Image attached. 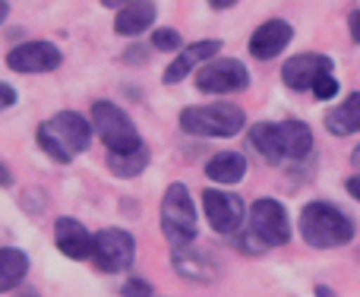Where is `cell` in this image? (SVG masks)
Returning a JSON list of instances; mask_svg holds the SVG:
<instances>
[{
  "mask_svg": "<svg viewBox=\"0 0 360 297\" xmlns=\"http://www.w3.org/2000/svg\"><path fill=\"white\" fill-rule=\"evenodd\" d=\"M92 143V127L76 111H60L38 127V146L60 165H70Z\"/></svg>",
  "mask_w": 360,
  "mask_h": 297,
  "instance_id": "obj_1",
  "label": "cell"
},
{
  "mask_svg": "<svg viewBox=\"0 0 360 297\" xmlns=\"http://www.w3.org/2000/svg\"><path fill=\"white\" fill-rule=\"evenodd\" d=\"M300 234L316 250L345 247L354 241V222L332 203H310L300 212Z\"/></svg>",
  "mask_w": 360,
  "mask_h": 297,
  "instance_id": "obj_2",
  "label": "cell"
},
{
  "mask_svg": "<svg viewBox=\"0 0 360 297\" xmlns=\"http://www.w3.org/2000/svg\"><path fill=\"white\" fill-rule=\"evenodd\" d=\"M247 124V114L237 105H202V108H186L180 114V127L193 137H212V139H228L237 137Z\"/></svg>",
  "mask_w": 360,
  "mask_h": 297,
  "instance_id": "obj_3",
  "label": "cell"
},
{
  "mask_svg": "<svg viewBox=\"0 0 360 297\" xmlns=\"http://www.w3.org/2000/svg\"><path fill=\"white\" fill-rule=\"evenodd\" d=\"M162 231L174 247L196 241V206L184 184H171L162 199Z\"/></svg>",
  "mask_w": 360,
  "mask_h": 297,
  "instance_id": "obj_4",
  "label": "cell"
},
{
  "mask_svg": "<svg viewBox=\"0 0 360 297\" xmlns=\"http://www.w3.org/2000/svg\"><path fill=\"white\" fill-rule=\"evenodd\" d=\"M92 127L98 130L108 152H127V148L143 146V139H139L133 120L127 118V111L111 105V101H95L92 105Z\"/></svg>",
  "mask_w": 360,
  "mask_h": 297,
  "instance_id": "obj_5",
  "label": "cell"
},
{
  "mask_svg": "<svg viewBox=\"0 0 360 297\" xmlns=\"http://www.w3.org/2000/svg\"><path fill=\"white\" fill-rule=\"evenodd\" d=\"M133 256H136V241H133L130 231L124 228H105L95 234L92 244V260L101 272H124L130 269Z\"/></svg>",
  "mask_w": 360,
  "mask_h": 297,
  "instance_id": "obj_6",
  "label": "cell"
},
{
  "mask_svg": "<svg viewBox=\"0 0 360 297\" xmlns=\"http://www.w3.org/2000/svg\"><path fill=\"white\" fill-rule=\"evenodd\" d=\"M250 86V73L240 61L234 57H212L202 70L196 73V89L209 95H231L243 92Z\"/></svg>",
  "mask_w": 360,
  "mask_h": 297,
  "instance_id": "obj_7",
  "label": "cell"
},
{
  "mask_svg": "<svg viewBox=\"0 0 360 297\" xmlns=\"http://www.w3.org/2000/svg\"><path fill=\"white\" fill-rule=\"evenodd\" d=\"M250 231L259 237L266 247H285L291 241V222L278 199H256L250 206Z\"/></svg>",
  "mask_w": 360,
  "mask_h": 297,
  "instance_id": "obj_8",
  "label": "cell"
},
{
  "mask_svg": "<svg viewBox=\"0 0 360 297\" xmlns=\"http://www.w3.org/2000/svg\"><path fill=\"white\" fill-rule=\"evenodd\" d=\"M63 61L60 48L51 42H25L6 54V67L16 73H51Z\"/></svg>",
  "mask_w": 360,
  "mask_h": 297,
  "instance_id": "obj_9",
  "label": "cell"
},
{
  "mask_svg": "<svg viewBox=\"0 0 360 297\" xmlns=\"http://www.w3.org/2000/svg\"><path fill=\"white\" fill-rule=\"evenodd\" d=\"M202 209L212 231H218V234H234L243 222V199L228 190H205Z\"/></svg>",
  "mask_w": 360,
  "mask_h": 297,
  "instance_id": "obj_10",
  "label": "cell"
},
{
  "mask_svg": "<svg viewBox=\"0 0 360 297\" xmlns=\"http://www.w3.org/2000/svg\"><path fill=\"white\" fill-rule=\"evenodd\" d=\"M326 73H332V57H326V54H297L281 67V80L294 92H307V89L313 92L316 80Z\"/></svg>",
  "mask_w": 360,
  "mask_h": 297,
  "instance_id": "obj_11",
  "label": "cell"
},
{
  "mask_svg": "<svg viewBox=\"0 0 360 297\" xmlns=\"http://www.w3.org/2000/svg\"><path fill=\"white\" fill-rule=\"evenodd\" d=\"M291 38H294V29L285 19H269V23H262L259 29L253 32V38H250V54H253L256 61H272V57H278L281 51L291 44Z\"/></svg>",
  "mask_w": 360,
  "mask_h": 297,
  "instance_id": "obj_12",
  "label": "cell"
},
{
  "mask_svg": "<svg viewBox=\"0 0 360 297\" xmlns=\"http://www.w3.org/2000/svg\"><path fill=\"white\" fill-rule=\"evenodd\" d=\"M54 244H57V250H60L67 260L82 263V260H89V256H92L95 237L89 234L86 225L76 222V218H57V225H54Z\"/></svg>",
  "mask_w": 360,
  "mask_h": 297,
  "instance_id": "obj_13",
  "label": "cell"
},
{
  "mask_svg": "<svg viewBox=\"0 0 360 297\" xmlns=\"http://www.w3.org/2000/svg\"><path fill=\"white\" fill-rule=\"evenodd\" d=\"M221 51V42H215V38H209V42H193V44H186L184 51L171 61V67L165 70V82L168 86H174V82L180 80H186V76L193 73V70L199 67V63H209L212 57Z\"/></svg>",
  "mask_w": 360,
  "mask_h": 297,
  "instance_id": "obj_14",
  "label": "cell"
},
{
  "mask_svg": "<svg viewBox=\"0 0 360 297\" xmlns=\"http://www.w3.org/2000/svg\"><path fill=\"white\" fill-rule=\"evenodd\" d=\"M171 266H174L177 275H184V279H190V282H209L212 275L218 272L215 263H212V256L202 253V250H193L190 244H180V247H174Z\"/></svg>",
  "mask_w": 360,
  "mask_h": 297,
  "instance_id": "obj_15",
  "label": "cell"
},
{
  "mask_svg": "<svg viewBox=\"0 0 360 297\" xmlns=\"http://www.w3.org/2000/svg\"><path fill=\"white\" fill-rule=\"evenodd\" d=\"M152 23H155V4L152 0H130V4L120 6L117 19H114V29H117V35H143L146 29H152Z\"/></svg>",
  "mask_w": 360,
  "mask_h": 297,
  "instance_id": "obj_16",
  "label": "cell"
},
{
  "mask_svg": "<svg viewBox=\"0 0 360 297\" xmlns=\"http://www.w3.org/2000/svg\"><path fill=\"white\" fill-rule=\"evenodd\" d=\"M250 146H253L269 165H281V161H285L281 124H253V130H250Z\"/></svg>",
  "mask_w": 360,
  "mask_h": 297,
  "instance_id": "obj_17",
  "label": "cell"
},
{
  "mask_svg": "<svg viewBox=\"0 0 360 297\" xmlns=\"http://www.w3.org/2000/svg\"><path fill=\"white\" fill-rule=\"evenodd\" d=\"M243 174H247V158H243L240 152H218L215 158L205 165V177L215 180V184H237V180H243Z\"/></svg>",
  "mask_w": 360,
  "mask_h": 297,
  "instance_id": "obj_18",
  "label": "cell"
},
{
  "mask_svg": "<svg viewBox=\"0 0 360 297\" xmlns=\"http://www.w3.org/2000/svg\"><path fill=\"white\" fill-rule=\"evenodd\" d=\"M326 127H329V133H335V137H351V133H357L360 130V92L348 95L345 105L332 108V111L326 114Z\"/></svg>",
  "mask_w": 360,
  "mask_h": 297,
  "instance_id": "obj_19",
  "label": "cell"
},
{
  "mask_svg": "<svg viewBox=\"0 0 360 297\" xmlns=\"http://www.w3.org/2000/svg\"><path fill=\"white\" fill-rule=\"evenodd\" d=\"M281 143H285L288 161H300L313 152V133H310V127L300 124V120H285V124H281Z\"/></svg>",
  "mask_w": 360,
  "mask_h": 297,
  "instance_id": "obj_20",
  "label": "cell"
},
{
  "mask_svg": "<svg viewBox=\"0 0 360 297\" xmlns=\"http://www.w3.org/2000/svg\"><path fill=\"white\" fill-rule=\"evenodd\" d=\"M29 272V256L16 247L0 250V294H10Z\"/></svg>",
  "mask_w": 360,
  "mask_h": 297,
  "instance_id": "obj_21",
  "label": "cell"
},
{
  "mask_svg": "<svg viewBox=\"0 0 360 297\" xmlns=\"http://www.w3.org/2000/svg\"><path fill=\"white\" fill-rule=\"evenodd\" d=\"M146 165H149V148L146 146L108 155V168H111V174H117V177H136L139 171H146Z\"/></svg>",
  "mask_w": 360,
  "mask_h": 297,
  "instance_id": "obj_22",
  "label": "cell"
},
{
  "mask_svg": "<svg viewBox=\"0 0 360 297\" xmlns=\"http://www.w3.org/2000/svg\"><path fill=\"white\" fill-rule=\"evenodd\" d=\"M152 44H155L158 51H177L180 48L177 29H155L152 32Z\"/></svg>",
  "mask_w": 360,
  "mask_h": 297,
  "instance_id": "obj_23",
  "label": "cell"
},
{
  "mask_svg": "<svg viewBox=\"0 0 360 297\" xmlns=\"http://www.w3.org/2000/svg\"><path fill=\"white\" fill-rule=\"evenodd\" d=\"M313 95H316L319 101H329V99H335L338 95V80L332 73H326V76H319L316 80V86H313Z\"/></svg>",
  "mask_w": 360,
  "mask_h": 297,
  "instance_id": "obj_24",
  "label": "cell"
},
{
  "mask_svg": "<svg viewBox=\"0 0 360 297\" xmlns=\"http://www.w3.org/2000/svg\"><path fill=\"white\" fill-rule=\"evenodd\" d=\"M120 294L124 297H152V285L149 282H143V279H130Z\"/></svg>",
  "mask_w": 360,
  "mask_h": 297,
  "instance_id": "obj_25",
  "label": "cell"
},
{
  "mask_svg": "<svg viewBox=\"0 0 360 297\" xmlns=\"http://www.w3.org/2000/svg\"><path fill=\"white\" fill-rule=\"evenodd\" d=\"M16 105V92H13L6 82H0V111H6V108Z\"/></svg>",
  "mask_w": 360,
  "mask_h": 297,
  "instance_id": "obj_26",
  "label": "cell"
},
{
  "mask_svg": "<svg viewBox=\"0 0 360 297\" xmlns=\"http://www.w3.org/2000/svg\"><path fill=\"white\" fill-rule=\"evenodd\" d=\"M348 25H351V38L360 44V10L351 13V19H348Z\"/></svg>",
  "mask_w": 360,
  "mask_h": 297,
  "instance_id": "obj_27",
  "label": "cell"
},
{
  "mask_svg": "<svg viewBox=\"0 0 360 297\" xmlns=\"http://www.w3.org/2000/svg\"><path fill=\"white\" fill-rule=\"evenodd\" d=\"M345 187H348V193H351V196H354L357 203H360V174H354V177H351Z\"/></svg>",
  "mask_w": 360,
  "mask_h": 297,
  "instance_id": "obj_28",
  "label": "cell"
},
{
  "mask_svg": "<svg viewBox=\"0 0 360 297\" xmlns=\"http://www.w3.org/2000/svg\"><path fill=\"white\" fill-rule=\"evenodd\" d=\"M13 184V174H10V168L0 161V187H10Z\"/></svg>",
  "mask_w": 360,
  "mask_h": 297,
  "instance_id": "obj_29",
  "label": "cell"
},
{
  "mask_svg": "<svg viewBox=\"0 0 360 297\" xmlns=\"http://www.w3.org/2000/svg\"><path fill=\"white\" fill-rule=\"evenodd\" d=\"M237 0H209V6L212 10H228V6H234Z\"/></svg>",
  "mask_w": 360,
  "mask_h": 297,
  "instance_id": "obj_30",
  "label": "cell"
},
{
  "mask_svg": "<svg viewBox=\"0 0 360 297\" xmlns=\"http://www.w3.org/2000/svg\"><path fill=\"white\" fill-rule=\"evenodd\" d=\"M351 165H354V168H357V171H360V146L354 148V155H351Z\"/></svg>",
  "mask_w": 360,
  "mask_h": 297,
  "instance_id": "obj_31",
  "label": "cell"
},
{
  "mask_svg": "<svg viewBox=\"0 0 360 297\" xmlns=\"http://www.w3.org/2000/svg\"><path fill=\"white\" fill-rule=\"evenodd\" d=\"M105 6H124V4H130V0H101Z\"/></svg>",
  "mask_w": 360,
  "mask_h": 297,
  "instance_id": "obj_32",
  "label": "cell"
},
{
  "mask_svg": "<svg viewBox=\"0 0 360 297\" xmlns=\"http://www.w3.org/2000/svg\"><path fill=\"white\" fill-rule=\"evenodd\" d=\"M6 19V0H0V23Z\"/></svg>",
  "mask_w": 360,
  "mask_h": 297,
  "instance_id": "obj_33",
  "label": "cell"
},
{
  "mask_svg": "<svg viewBox=\"0 0 360 297\" xmlns=\"http://www.w3.org/2000/svg\"><path fill=\"white\" fill-rule=\"evenodd\" d=\"M316 297H332L329 288H316Z\"/></svg>",
  "mask_w": 360,
  "mask_h": 297,
  "instance_id": "obj_34",
  "label": "cell"
},
{
  "mask_svg": "<svg viewBox=\"0 0 360 297\" xmlns=\"http://www.w3.org/2000/svg\"><path fill=\"white\" fill-rule=\"evenodd\" d=\"M16 297H38V294H35V291H19Z\"/></svg>",
  "mask_w": 360,
  "mask_h": 297,
  "instance_id": "obj_35",
  "label": "cell"
}]
</instances>
